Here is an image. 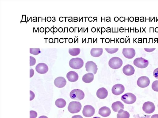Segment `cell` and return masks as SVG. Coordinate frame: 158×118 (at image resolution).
Returning a JSON list of instances; mask_svg holds the SVG:
<instances>
[{
	"instance_id": "1",
	"label": "cell",
	"mask_w": 158,
	"mask_h": 118,
	"mask_svg": "<svg viewBox=\"0 0 158 118\" xmlns=\"http://www.w3.org/2000/svg\"><path fill=\"white\" fill-rule=\"evenodd\" d=\"M69 66L75 69H80L82 68L84 65L83 60L80 58H72L69 61Z\"/></svg>"
},
{
	"instance_id": "2",
	"label": "cell",
	"mask_w": 158,
	"mask_h": 118,
	"mask_svg": "<svg viewBox=\"0 0 158 118\" xmlns=\"http://www.w3.org/2000/svg\"><path fill=\"white\" fill-rule=\"evenodd\" d=\"M82 105L78 102H72L68 106V109L69 112L72 114H75L80 112L82 108Z\"/></svg>"
},
{
	"instance_id": "3",
	"label": "cell",
	"mask_w": 158,
	"mask_h": 118,
	"mask_svg": "<svg viewBox=\"0 0 158 118\" xmlns=\"http://www.w3.org/2000/svg\"><path fill=\"white\" fill-rule=\"evenodd\" d=\"M123 63V61L120 58L115 57L110 59L109 64L110 67L112 69H117L121 67Z\"/></svg>"
},
{
	"instance_id": "4",
	"label": "cell",
	"mask_w": 158,
	"mask_h": 118,
	"mask_svg": "<svg viewBox=\"0 0 158 118\" xmlns=\"http://www.w3.org/2000/svg\"><path fill=\"white\" fill-rule=\"evenodd\" d=\"M69 95L72 99L76 100H82L85 97V94L83 91L78 89L72 90Z\"/></svg>"
},
{
	"instance_id": "5",
	"label": "cell",
	"mask_w": 158,
	"mask_h": 118,
	"mask_svg": "<svg viewBox=\"0 0 158 118\" xmlns=\"http://www.w3.org/2000/svg\"><path fill=\"white\" fill-rule=\"evenodd\" d=\"M121 99L125 103L131 104L136 102L137 98L136 96L134 94L128 93L122 95L121 97Z\"/></svg>"
},
{
	"instance_id": "6",
	"label": "cell",
	"mask_w": 158,
	"mask_h": 118,
	"mask_svg": "<svg viewBox=\"0 0 158 118\" xmlns=\"http://www.w3.org/2000/svg\"><path fill=\"white\" fill-rule=\"evenodd\" d=\"M148 60L142 58H137L134 61V64L135 66L141 69L147 67L148 66Z\"/></svg>"
},
{
	"instance_id": "7",
	"label": "cell",
	"mask_w": 158,
	"mask_h": 118,
	"mask_svg": "<svg viewBox=\"0 0 158 118\" xmlns=\"http://www.w3.org/2000/svg\"><path fill=\"white\" fill-rule=\"evenodd\" d=\"M86 70L89 73H92L95 75L97 73L98 70L97 66L96 63L92 61L87 62L86 64Z\"/></svg>"
},
{
	"instance_id": "8",
	"label": "cell",
	"mask_w": 158,
	"mask_h": 118,
	"mask_svg": "<svg viewBox=\"0 0 158 118\" xmlns=\"http://www.w3.org/2000/svg\"><path fill=\"white\" fill-rule=\"evenodd\" d=\"M155 106L152 102H146L143 105L142 109L146 113L151 114L153 113L155 110Z\"/></svg>"
},
{
	"instance_id": "9",
	"label": "cell",
	"mask_w": 158,
	"mask_h": 118,
	"mask_svg": "<svg viewBox=\"0 0 158 118\" xmlns=\"http://www.w3.org/2000/svg\"><path fill=\"white\" fill-rule=\"evenodd\" d=\"M150 83V80L146 76L140 77L137 81V85L140 87L144 88L148 86Z\"/></svg>"
},
{
	"instance_id": "10",
	"label": "cell",
	"mask_w": 158,
	"mask_h": 118,
	"mask_svg": "<svg viewBox=\"0 0 158 118\" xmlns=\"http://www.w3.org/2000/svg\"><path fill=\"white\" fill-rule=\"evenodd\" d=\"M95 108L92 106L87 105L84 107L83 114V116L86 117H90L95 114Z\"/></svg>"
},
{
	"instance_id": "11",
	"label": "cell",
	"mask_w": 158,
	"mask_h": 118,
	"mask_svg": "<svg viewBox=\"0 0 158 118\" xmlns=\"http://www.w3.org/2000/svg\"><path fill=\"white\" fill-rule=\"evenodd\" d=\"M125 88L123 85L120 84H117L114 85L112 88V94L116 95H119L123 93Z\"/></svg>"
},
{
	"instance_id": "12",
	"label": "cell",
	"mask_w": 158,
	"mask_h": 118,
	"mask_svg": "<svg viewBox=\"0 0 158 118\" xmlns=\"http://www.w3.org/2000/svg\"><path fill=\"white\" fill-rule=\"evenodd\" d=\"M122 53L124 56L128 59L134 58L136 55V51L134 48H123Z\"/></svg>"
},
{
	"instance_id": "13",
	"label": "cell",
	"mask_w": 158,
	"mask_h": 118,
	"mask_svg": "<svg viewBox=\"0 0 158 118\" xmlns=\"http://www.w3.org/2000/svg\"><path fill=\"white\" fill-rule=\"evenodd\" d=\"M48 67L45 63H39L36 67V70L38 73L43 74L47 73L48 70Z\"/></svg>"
},
{
	"instance_id": "14",
	"label": "cell",
	"mask_w": 158,
	"mask_h": 118,
	"mask_svg": "<svg viewBox=\"0 0 158 118\" xmlns=\"http://www.w3.org/2000/svg\"><path fill=\"white\" fill-rule=\"evenodd\" d=\"M135 69L134 67L129 64L125 66L123 69V73L126 75L129 76L133 75L135 72Z\"/></svg>"
},
{
	"instance_id": "15",
	"label": "cell",
	"mask_w": 158,
	"mask_h": 118,
	"mask_svg": "<svg viewBox=\"0 0 158 118\" xmlns=\"http://www.w3.org/2000/svg\"><path fill=\"white\" fill-rule=\"evenodd\" d=\"M66 84V79L63 77H60L56 78L54 81V84L57 87L61 88L64 87Z\"/></svg>"
},
{
	"instance_id": "16",
	"label": "cell",
	"mask_w": 158,
	"mask_h": 118,
	"mask_svg": "<svg viewBox=\"0 0 158 118\" xmlns=\"http://www.w3.org/2000/svg\"><path fill=\"white\" fill-rule=\"evenodd\" d=\"M66 77L68 80L72 82H75L78 79V75L75 71H70L67 74Z\"/></svg>"
},
{
	"instance_id": "17",
	"label": "cell",
	"mask_w": 158,
	"mask_h": 118,
	"mask_svg": "<svg viewBox=\"0 0 158 118\" xmlns=\"http://www.w3.org/2000/svg\"><path fill=\"white\" fill-rule=\"evenodd\" d=\"M108 94L107 90L104 87L99 89L96 93V95L100 99H104L107 97Z\"/></svg>"
},
{
	"instance_id": "18",
	"label": "cell",
	"mask_w": 158,
	"mask_h": 118,
	"mask_svg": "<svg viewBox=\"0 0 158 118\" xmlns=\"http://www.w3.org/2000/svg\"><path fill=\"white\" fill-rule=\"evenodd\" d=\"M111 107L113 111L116 112H118L121 110L124 109V104L120 101L114 103L112 105Z\"/></svg>"
},
{
	"instance_id": "19",
	"label": "cell",
	"mask_w": 158,
	"mask_h": 118,
	"mask_svg": "<svg viewBox=\"0 0 158 118\" xmlns=\"http://www.w3.org/2000/svg\"><path fill=\"white\" fill-rule=\"evenodd\" d=\"M111 113L110 108L106 106H103L99 110V114L103 117L109 116Z\"/></svg>"
},
{
	"instance_id": "20",
	"label": "cell",
	"mask_w": 158,
	"mask_h": 118,
	"mask_svg": "<svg viewBox=\"0 0 158 118\" xmlns=\"http://www.w3.org/2000/svg\"><path fill=\"white\" fill-rule=\"evenodd\" d=\"M103 50L102 48H92L91 51V56L94 57H98L102 55Z\"/></svg>"
},
{
	"instance_id": "21",
	"label": "cell",
	"mask_w": 158,
	"mask_h": 118,
	"mask_svg": "<svg viewBox=\"0 0 158 118\" xmlns=\"http://www.w3.org/2000/svg\"><path fill=\"white\" fill-rule=\"evenodd\" d=\"M94 79V75L92 73H87L83 77L82 80L86 83H90L92 82Z\"/></svg>"
},
{
	"instance_id": "22",
	"label": "cell",
	"mask_w": 158,
	"mask_h": 118,
	"mask_svg": "<svg viewBox=\"0 0 158 118\" xmlns=\"http://www.w3.org/2000/svg\"><path fill=\"white\" fill-rule=\"evenodd\" d=\"M130 116L128 112L123 110H121L118 112L117 117V118H129Z\"/></svg>"
},
{
	"instance_id": "23",
	"label": "cell",
	"mask_w": 158,
	"mask_h": 118,
	"mask_svg": "<svg viewBox=\"0 0 158 118\" xmlns=\"http://www.w3.org/2000/svg\"><path fill=\"white\" fill-rule=\"evenodd\" d=\"M56 106L59 108H63L66 105V102L64 99L59 98L57 100L55 103Z\"/></svg>"
},
{
	"instance_id": "24",
	"label": "cell",
	"mask_w": 158,
	"mask_h": 118,
	"mask_svg": "<svg viewBox=\"0 0 158 118\" xmlns=\"http://www.w3.org/2000/svg\"><path fill=\"white\" fill-rule=\"evenodd\" d=\"M80 48H69V50L70 55L74 56H78L80 53Z\"/></svg>"
},
{
	"instance_id": "25",
	"label": "cell",
	"mask_w": 158,
	"mask_h": 118,
	"mask_svg": "<svg viewBox=\"0 0 158 118\" xmlns=\"http://www.w3.org/2000/svg\"><path fill=\"white\" fill-rule=\"evenodd\" d=\"M30 52L33 55H38L41 52L39 48H30Z\"/></svg>"
},
{
	"instance_id": "26",
	"label": "cell",
	"mask_w": 158,
	"mask_h": 118,
	"mask_svg": "<svg viewBox=\"0 0 158 118\" xmlns=\"http://www.w3.org/2000/svg\"><path fill=\"white\" fill-rule=\"evenodd\" d=\"M152 89L156 92H158V80L154 81L152 85Z\"/></svg>"
},
{
	"instance_id": "27",
	"label": "cell",
	"mask_w": 158,
	"mask_h": 118,
	"mask_svg": "<svg viewBox=\"0 0 158 118\" xmlns=\"http://www.w3.org/2000/svg\"><path fill=\"white\" fill-rule=\"evenodd\" d=\"M107 52L110 54L115 53L119 50L118 48H105Z\"/></svg>"
},
{
	"instance_id": "28",
	"label": "cell",
	"mask_w": 158,
	"mask_h": 118,
	"mask_svg": "<svg viewBox=\"0 0 158 118\" xmlns=\"http://www.w3.org/2000/svg\"><path fill=\"white\" fill-rule=\"evenodd\" d=\"M38 115L37 113L35 111H30V118H36Z\"/></svg>"
},
{
	"instance_id": "29",
	"label": "cell",
	"mask_w": 158,
	"mask_h": 118,
	"mask_svg": "<svg viewBox=\"0 0 158 118\" xmlns=\"http://www.w3.org/2000/svg\"><path fill=\"white\" fill-rule=\"evenodd\" d=\"M36 63V60L34 57L30 56V66L34 65Z\"/></svg>"
},
{
	"instance_id": "30",
	"label": "cell",
	"mask_w": 158,
	"mask_h": 118,
	"mask_svg": "<svg viewBox=\"0 0 158 118\" xmlns=\"http://www.w3.org/2000/svg\"><path fill=\"white\" fill-rule=\"evenodd\" d=\"M153 75L155 78L158 79V68L154 70L153 72Z\"/></svg>"
},
{
	"instance_id": "31",
	"label": "cell",
	"mask_w": 158,
	"mask_h": 118,
	"mask_svg": "<svg viewBox=\"0 0 158 118\" xmlns=\"http://www.w3.org/2000/svg\"><path fill=\"white\" fill-rule=\"evenodd\" d=\"M151 115H146L145 116L140 117L139 114H137L134 116L135 118H150Z\"/></svg>"
},
{
	"instance_id": "32",
	"label": "cell",
	"mask_w": 158,
	"mask_h": 118,
	"mask_svg": "<svg viewBox=\"0 0 158 118\" xmlns=\"http://www.w3.org/2000/svg\"><path fill=\"white\" fill-rule=\"evenodd\" d=\"M144 49L147 52H151L154 51L155 48H145Z\"/></svg>"
},
{
	"instance_id": "33",
	"label": "cell",
	"mask_w": 158,
	"mask_h": 118,
	"mask_svg": "<svg viewBox=\"0 0 158 118\" xmlns=\"http://www.w3.org/2000/svg\"><path fill=\"white\" fill-rule=\"evenodd\" d=\"M72 118H83V117L80 115H75L73 116Z\"/></svg>"
},
{
	"instance_id": "34",
	"label": "cell",
	"mask_w": 158,
	"mask_h": 118,
	"mask_svg": "<svg viewBox=\"0 0 158 118\" xmlns=\"http://www.w3.org/2000/svg\"><path fill=\"white\" fill-rule=\"evenodd\" d=\"M151 118H158V114H155L153 115Z\"/></svg>"
},
{
	"instance_id": "35",
	"label": "cell",
	"mask_w": 158,
	"mask_h": 118,
	"mask_svg": "<svg viewBox=\"0 0 158 118\" xmlns=\"http://www.w3.org/2000/svg\"><path fill=\"white\" fill-rule=\"evenodd\" d=\"M38 118H48L47 117L45 116H42L39 117Z\"/></svg>"
},
{
	"instance_id": "36",
	"label": "cell",
	"mask_w": 158,
	"mask_h": 118,
	"mask_svg": "<svg viewBox=\"0 0 158 118\" xmlns=\"http://www.w3.org/2000/svg\"><path fill=\"white\" fill-rule=\"evenodd\" d=\"M93 118H101L99 117H94Z\"/></svg>"
},
{
	"instance_id": "37",
	"label": "cell",
	"mask_w": 158,
	"mask_h": 118,
	"mask_svg": "<svg viewBox=\"0 0 158 118\" xmlns=\"http://www.w3.org/2000/svg\"></svg>"
}]
</instances>
